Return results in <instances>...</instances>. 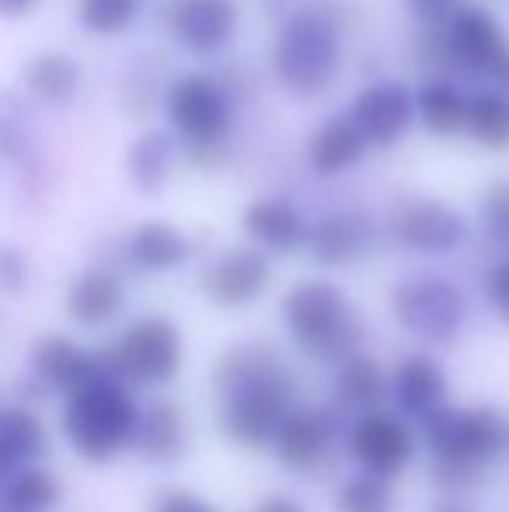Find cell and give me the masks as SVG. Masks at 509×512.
Segmentation results:
<instances>
[{
    "label": "cell",
    "instance_id": "42",
    "mask_svg": "<svg viewBox=\"0 0 509 512\" xmlns=\"http://www.w3.org/2000/svg\"><path fill=\"white\" fill-rule=\"evenodd\" d=\"M7 471H11V464H7L4 457H0V485H4V478H7Z\"/></svg>",
    "mask_w": 509,
    "mask_h": 512
},
{
    "label": "cell",
    "instance_id": "38",
    "mask_svg": "<svg viewBox=\"0 0 509 512\" xmlns=\"http://www.w3.org/2000/svg\"><path fill=\"white\" fill-rule=\"evenodd\" d=\"M157 512H217V509L206 506V502H199V499H192V495H185V492H171L161 499Z\"/></svg>",
    "mask_w": 509,
    "mask_h": 512
},
{
    "label": "cell",
    "instance_id": "35",
    "mask_svg": "<svg viewBox=\"0 0 509 512\" xmlns=\"http://www.w3.org/2000/svg\"><path fill=\"white\" fill-rule=\"evenodd\" d=\"M436 485L443 488V492H457V495H468L475 492L478 485V464H461V460H436Z\"/></svg>",
    "mask_w": 509,
    "mask_h": 512
},
{
    "label": "cell",
    "instance_id": "11",
    "mask_svg": "<svg viewBox=\"0 0 509 512\" xmlns=\"http://www.w3.org/2000/svg\"><path fill=\"white\" fill-rule=\"evenodd\" d=\"M394 237L412 251H429V255H443L454 251L464 241V220L443 203H429V199H408L394 209L391 216Z\"/></svg>",
    "mask_w": 509,
    "mask_h": 512
},
{
    "label": "cell",
    "instance_id": "9",
    "mask_svg": "<svg viewBox=\"0 0 509 512\" xmlns=\"http://www.w3.org/2000/svg\"><path fill=\"white\" fill-rule=\"evenodd\" d=\"M447 53L461 70H471V74H492V77L509 81V53L503 46V32H499L496 21H492L485 11H478V7L461 11L454 21H450Z\"/></svg>",
    "mask_w": 509,
    "mask_h": 512
},
{
    "label": "cell",
    "instance_id": "29",
    "mask_svg": "<svg viewBox=\"0 0 509 512\" xmlns=\"http://www.w3.org/2000/svg\"><path fill=\"white\" fill-rule=\"evenodd\" d=\"M468 129L489 150L509 147V98L499 91H485L468 102Z\"/></svg>",
    "mask_w": 509,
    "mask_h": 512
},
{
    "label": "cell",
    "instance_id": "40",
    "mask_svg": "<svg viewBox=\"0 0 509 512\" xmlns=\"http://www.w3.org/2000/svg\"><path fill=\"white\" fill-rule=\"evenodd\" d=\"M39 0H0V18H21L28 14Z\"/></svg>",
    "mask_w": 509,
    "mask_h": 512
},
{
    "label": "cell",
    "instance_id": "8",
    "mask_svg": "<svg viewBox=\"0 0 509 512\" xmlns=\"http://www.w3.org/2000/svg\"><path fill=\"white\" fill-rule=\"evenodd\" d=\"M401 324L415 335L429 338V342H447L461 328V293L454 286L440 283V279H419L408 283L394 297Z\"/></svg>",
    "mask_w": 509,
    "mask_h": 512
},
{
    "label": "cell",
    "instance_id": "22",
    "mask_svg": "<svg viewBox=\"0 0 509 512\" xmlns=\"http://www.w3.org/2000/svg\"><path fill=\"white\" fill-rule=\"evenodd\" d=\"M307 241H311V251L321 265H346L360 258L363 248H367V220L356 213L325 216Z\"/></svg>",
    "mask_w": 509,
    "mask_h": 512
},
{
    "label": "cell",
    "instance_id": "15",
    "mask_svg": "<svg viewBox=\"0 0 509 512\" xmlns=\"http://www.w3.org/2000/svg\"><path fill=\"white\" fill-rule=\"evenodd\" d=\"M286 415V401L269 398V394H231L224 411H220V425L224 432L241 446H265L272 443L279 422Z\"/></svg>",
    "mask_w": 509,
    "mask_h": 512
},
{
    "label": "cell",
    "instance_id": "10",
    "mask_svg": "<svg viewBox=\"0 0 509 512\" xmlns=\"http://www.w3.org/2000/svg\"><path fill=\"white\" fill-rule=\"evenodd\" d=\"M217 387L227 398L231 394H269L279 401L293 398V377L272 356V349H258V345H241L220 359Z\"/></svg>",
    "mask_w": 509,
    "mask_h": 512
},
{
    "label": "cell",
    "instance_id": "37",
    "mask_svg": "<svg viewBox=\"0 0 509 512\" xmlns=\"http://www.w3.org/2000/svg\"><path fill=\"white\" fill-rule=\"evenodd\" d=\"M489 300H492V307L499 310V317L509 321V258H503V262L492 269V276H489Z\"/></svg>",
    "mask_w": 509,
    "mask_h": 512
},
{
    "label": "cell",
    "instance_id": "31",
    "mask_svg": "<svg viewBox=\"0 0 509 512\" xmlns=\"http://www.w3.org/2000/svg\"><path fill=\"white\" fill-rule=\"evenodd\" d=\"M168 164H171V143L164 136H143L140 143L133 147L129 154V175L140 189H157L168 175Z\"/></svg>",
    "mask_w": 509,
    "mask_h": 512
},
{
    "label": "cell",
    "instance_id": "13",
    "mask_svg": "<svg viewBox=\"0 0 509 512\" xmlns=\"http://www.w3.org/2000/svg\"><path fill=\"white\" fill-rule=\"evenodd\" d=\"M269 286V262L258 251H227L224 258L206 269L203 290L210 293L213 304L220 307H245Z\"/></svg>",
    "mask_w": 509,
    "mask_h": 512
},
{
    "label": "cell",
    "instance_id": "27",
    "mask_svg": "<svg viewBox=\"0 0 509 512\" xmlns=\"http://www.w3.org/2000/svg\"><path fill=\"white\" fill-rule=\"evenodd\" d=\"M77 84H81V70L70 56H60V53H49V56H39V60L28 67V91L35 98L49 105H60L67 98H74Z\"/></svg>",
    "mask_w": 509,
    "mask_h": 512
},
{
    "label": "cell",
    "instance_id": "33",
    "mask_svg": "<svg viewBox=\"0 0 509 512\" xmlns=\"http://www.w3.org/2000/svg\"><path fill=\"white\" fill-rule=\"evenodd\" d=\"M335 506H339V512H391V492L384 488V478L363 474V478L342 485Z\"/></svg>",
    "mask_w": 509,
    "mask_h": 512
},
{
    "label": "cell",
    "instance_id": "30",
    "mask_svg": "<svg viewBox=\"0 0 509 512\" xmlns=\"http://www.w3.org/2000/svg\"><path fill=\"white\" fill-rule=\"evenodd\" d=\"M384 394V373L374 359H346L335 380V401L346 408H370Z\"/></svg>",
    "mask_w": 509,
    "mask_h": 512
},
{
    "label": "cell",
    "instance_id": "7",
    "mask_svg": "<svg viewBox=\"0 0 509 512\" xmlns=\"http://www.w3.org/2000/svg\"><path fill=\"white\" fill-rule=\"evenodd\" d=\"M349 446H353V457L360 460L363 471L384 481L405 471L415 453V439L408 425L387 411H363L360 422L353 425Z\"/></svg>",
    "mask_w": 509,
    "mask_h": 512
},
{
    "label": "cell",
    "instance_id": "12",
    "mask_svg": "<svg viewBox=\"0 0 509 512\" xmlns=\"http://www.w3.org/2000/svg\"><path fill=\"white\" fill-rule=\"evenodd\" d=\"M238 25L234 0H171V32L192 53H217Z\"/></svg>",
    "mask_w": 509,
    "mask_h": 512
},
{
    "label": "cell",
    "instance_id": "21",
    "mask_svg": "<svg viewBox=\"0 0 509 512\" xmlns=\"http://www.w3.org/2000/svg\"><path fill=\"white\" fill-rule=\"evenodd\" d=\"M136 446L147 453L157 464H171V460L182 457L185 450V422L182 411L171 401H157L150 411H143L140 422H136Z\"/></svg>",
    "mask_w": 509,
    "mask_h": 512
},
{
    "label": "cell",
    "instance_id": "24",
    "mask_svg": "<svg viewBox=\"0 0 509 512\" xmlns=\"http://www.w3.org/2000/svg\"><path fill=\"white\" fill-rule=\"evenodd\" d=\"M46 453V429L25 408L0 411V457L7 464H32L35 457Z\"/></svg>",
    "mask_w": 509,
    "mask_h": 512
},
{
    "label": "cell",
    "instance_id": "6",
    "mask_svg": "<svg viewBox=\"0 0 509 512\" xmlns=\"http://www.w3.org/2000/svg\"><path fill=\"white\" fill-rule=\"evenodd\" d=\"M168 119L178 133L189 140L192 150H213L224 147L227 129H231V108L227 98L213 81L199 74H189L171 84L168 91Z\"/></svg>",
    "mask_w": 509,
    "mask_h": 512
},
{
    "label": "cell",
    "instance_id": "16",
    "mask_svg": "<svg viewBox=\"0 0 509 512\" xmlns=\"http://www.w3.org/2000/svg\"><path fill=\"white\" fill-rule=\"evenodd\" d=\"M245 230L255 237L262 248L272 251H297L307 244L311 227L304 223V216L297 213V206L283 203V199H258L245 209Z\"/></svg>",
    "mask_w": 509,
    "mask_h": 512
},
{
    "label": "cell",
    "instance_id": "32",
    "mask_svg": "<svg viewBox=\"0 0 509 512\" xmlns=\"http://www.w3.org/2000/svg\"><path fill=\"white\" fill-rule=\"evenodd\" d=\"M140 11V0H81V21L95 35H116Z\"/></svg>",
    "mask_w": 509,
    "mask_h": 512
},
{
    "label": "cell",
    "instance_id": "4",
    "mask_svg": "<svg viewBox=\"0 0 509 512\" xmlns=\"http://www.w3.org/2000/svg\"><path fill=\"white\" fill-rule=\"evenodd\" d=\"M102 373L133 384H168L182 366V338L164 317H143L98 356Z\"/></svg>",
    "mask_w": 509,
    "mask_h": 512
},
{
    "label": "cell",
    "instance_id": "36",
    "mask_svg": "<svg viewBox=\"0 0 509 512\" xmlns=\"http://www.w3.org/2000/svg\"><path fill=\"white\" fill-rule=\"evenodd\" d=\"M25 276H28L25 255H18L14 248H0V286L7 293H18L25 286Z\"/></svg>",
    "mask_w": 509,
    "mask_h": 512
},
{
    "label": "cell",
    "instance_id": "26",
    "mask_svg": "<svg viewBox=\"0 0 509 512\" xmlns=\"http://www.w3.org/2000/svg\"><path fill=\"white\" fill-rule=\"evenodd\" d=\"M60 502V481L42 467H21L4 488V512H49Z\"/></svg>",
    "mask_w": 509,
    "mask_h": 512
},
{
    "label": "cell",
    "instance_id": "28",
    "mask_svg": "<svg viewBox=\"0 0 509 512\" xmlns=\"http://www.w3.org/2000/svg\"><path fill=\"white\" fill-rule=\"evenodd\" d=\"M419 115L433 133L450 136V133H461L468 126V102L457 95L454 84H426L419 91Z\"/></svg>",
    "mask_w": 509,
    "mask_h": 512
},
{
    "label": "cell",
    "instance_id": "39",
    "mask_svg": "<svg viewBox=\"0 0 509 512\" xmlns=\"http://www.w3.org/2000/svg\"><path fill=\"white\" fill-rule=\"evenodd\" d=\"M408 4L415 7V14L426 21H440L447 18V14H454L457 0H408Z\"/></svg>",
    "mask_w": 509,
    "mask_h": 512
},
{
    "label": "cell",
    "instance_id": "41",
    "mask_svg": "<svg viewBox=\"0 0 509 512\" xmlns=\"http://www.w3.org/2000/svg\"><path fill=\"white\" fill-rule=\"evenodd\" d=\"M258 512H304V509L290 499H265L262 506H258Z\"/></svg>",
    "mask_w": 509,
    "mask_h": 512
},
{
    "label": "cell",
    "instance_id": "17",
    "mask_svg": "<svg viewBox=\"0 0 509 512\" xmlns=\"http://www.w3.org/2000/svg\"><path fill=\"white\" fill-rule=\"evenodd\" d=\"M328 425L325 418L307 415V411H293V415H283L276 436H272V446H276L279 460L293 471H311L325 460L328 450Z\"/></svg>",
    "mask_w": 509,
    "mask_h": 512
},
{
    "label": "cell",
    "instance_id": "25",
    "mask_svg": "<svg viewBox=\"0 0 509 512\" xmlns=\"http://www.w3.org/2000/svg\"><path fill=\"white\" fill-rule=\"evenodd\" d=\"M185 255H189V244H185V237L178 234L175 227H168V223H143L133 234V241H129V258H133L140 269H150V272L171 269V265H178Z\"/></svg>",
    "mask_w": 509,
    "mask_h": 512
},
{
    "label": "cell",
    "instance_id": "2",
    "mask_svg": "<svg viewBox=\"0 0 509 512\" xmlns=\"http://www.w3.org/2000/svg\"><path fill=\"white\" fill-rule=\"evenodd\" d=\"M293 342L321 363H339L360 345V317L332 283H300L283 300Z\"/></svg>",
    "mask_w": 509,
    "mask_h": 512
},
{
    "label": "cell",
    "instance_id": "23",
    "mask_svg": "<svg viewBox=\"0 0 509 512\" xmlns=\"http://www.w3.org/2000/svg\"><path fill=\"white\" fill-rule=\"evenodd\" d=\"M367 150V136L356 129V122L335 119L311 136V164L318 175H339L342 168H353Z\"/></svg>",
    "mask_w": 509,
    "mask_h": 512
},
{
    "label": "cell",
    "instance_id": "1",
    "mask_svg": "<svg viewBox=\"0 0 509 512\" xmlns=\"http://www.w3.org/2000/svg\"><path fill=\"white\" fill-rule=\"evenodd\" d=\"M140 411L133 405V394L123 387V380L98 373L70 391L67 411H63V429L81 457L112 460L119 450H126L136 439Z\"/></svg>",
    "mask_w": 509,
    "mask_h": 512
},
{
    "label": "cell",
    "instance_id": "14",
    "mask_svg": "<svg viewBox=\"0 0 509 512\" xmlns=\"http://www.w3.org/2000/svg\"><path fill=\"white\" fill-rule=\"evenodd\" d=\"M353 122L367 143H377V147H391L401 133L412 122V98L401 84L381 81L370 84L353 105Z\"/></svg>",
    "mask_w": 509,
    "mask_h": 512
},
{
    "label": "cell",
    "instance_id": "18",
    "mask_svg": "<svg viewBox=\"0 0 509 512\" xmlns=\"http://www.w3.org/2000/svg\"><path fill=\"white\" fill-rule=\"evenodd\" d=\"M35 373L46 380L49 387H60V391H74L84 380L98 377L102 366H98V356H88L84 349H77L70 338L49 335L35 345Z\"/></svg>",
    "mask_w": 509,
    "mask_h": 512
},
{
    "label": "cell",
    "instance_id": "5",
    "mask_svg": "<svg viewBox=\"0 0 509 512\" xmlns=\"http://www.w3.org/2000/svg\"><path fill=\"white\" fill-rule=\"evenodd\" d=\"M426 443L436 460L482 467L509 450V422L492 408L457 411L440 405L426 415Z\"/></svg>",
    "mask_w": 509,
    "mask_h": 512
},
{
    "label": "cell",
    "instance_id": "20",
    "mask_svg": "<svg viewBox=\"0 0 509 512\" xmlns=\"http://www.w3.org/2000/svg\"><path fill=\"white\" fill-rule=\"evenodd\" d=\"M126 304V290L112 272H88L81 276L67 293V310L77 324H105L123 310Z\"/></svg>",
    "mask_w": 509,
    "mask_h": 512
},
{
    "label": "cell",
    "instance_id": "34",
    "mask_svg": "<svg viewBox=\"0 0 509 512\" xmlns=\"http://www.w3.org/2000/svg\"><path fill=\"white\" fill-rule=\"evenodd\" d=\"M485 230L496 244H509V182H496L482 199Z\"/></svg>",
    "mask_w": 509,
    "mask_h": 512
},
{
    "label": "cell",
    "instance_id": "3",
    "mask_svg": "<svg viewBox=\"0 0 509 512\" xmlns=\"http://www.w3.org/2000/svg\"><path fill=\"white\" fill-rule=\"evenodd\" d=\"M339 70V35L318 14H300L283 28L276 46V74L286 91L314 98L335 81Z\"/></svg>",
    "mask_w": 509,
    "mask_h": 512
},
{
    "label": "cell",
    "instance_id": "43",
    "mask_svg": "<svg viewBox=\"0 0 509 512\" xmlns=\"http://www.w3.org/2000/svg\"><path fill=\"white\" fill-rule=\"evenodd\" d=\"M436 512H468V509H461V506H440Z\"/></svg>",
    "mask_w": 509,
    "mask_h": 512
},
{
    "label": "cell",
    "instance_id": "19",
    "mask_svg": "<svg viewBox=\"0 0 509 512\" xmlns=\"http://www.w3.org/2000/svg\"><path fill=\"white\" fill-rule=\"evenodd\" d=\"M394 394H398L401 411L426 418L429 411H436L443 405V398H447V377L436 366V359L412 356L401 363L398 377H394Z\"/></svg>",
    "mask_w": 509,
    "mask_h": 512
}]
</instances>
